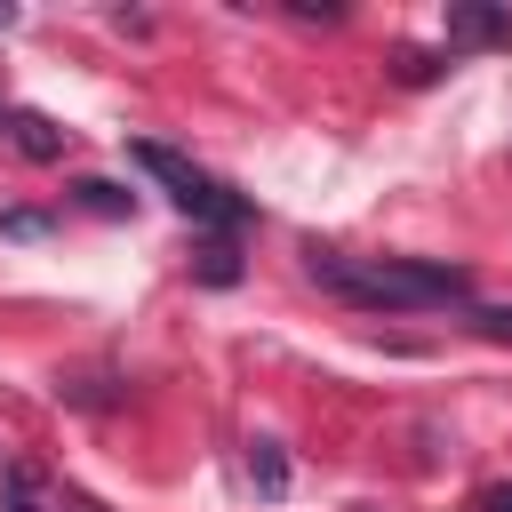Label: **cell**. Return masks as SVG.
I'll return each mask as SVG.
<instances>
[{"label":"cell","instance_id":"3957f363","mask_svg":"<svg viewBox=\"0 0 512 512\" xmlns=\"http://www.w3.org/2000/svg\"><path fill=\"white\" fill-rule=\"evenodd\" d=\"M512 40V8L496 0H448V48H504Z\"/></svg>","mask_w":512,"mask_h":512},{"label":"cell","instance_id":"7a4b0ae2","mask_svg":"<svg viewBox=\"0 0 512 512\" xmlns=\"http://www.w3.org/2000/svg\"><path fill=\"white\" fill-rule=\"evenodd\" d=\"M128 160H136L144 176H160L168 200H176L192 224H208V232H240V224H248V200H240L232 184H216L208 168H192L176 144H152V136H144V144H128Z\"/></svg>","mask_w":512,"mask_h":512},{"label":"cell","instance_id":"8fae6325","mask_svg":"<svg viewBox=\"0 0 512 512\" xmlns=\"http://www.w3.org/2000/svg\"><path fill=\"white\" fill-rule=\"evenodd\" d=\"M480 512H512V480H496V488L480 496Z\"/></svg>","mask_w":512,"mask_h":512},{"label":"cell","instance_id":"30bf717a","mask_svg":"<svg viewBox=\"0 0 512 512\" xmlns=\"http://www.w3.org/2000/svg\"><path fill=\"white\" fill-rule=\"evenodd\" d=\"M400 80H408V88H424V80H440V56H424V48H408V56H400Z\"/></svg>","mask_w":512,"mask_h":512},{"label":"cell","instance_id":"5b68a950","mask_svg":"<svg viewBox=\"0 0 512 512\" xmlns=\"http://www.w3.org/2000/svg\"><path fill=\"white\" fill-rule=\"evenodd\" d=\"M0 512H48L40 464H8V472H0Z\"/></svg>","mask_w":512,"mask_h":512},{"label":"cell","instance_id":"8992f818","mask_svg":"<svg viewBox=\"0 0 512 512\" xmlns=\"http://www.w3.org/2000/svg\"><path fill=\"white\" fill-rule=\"evenodd\" d=\"M72 200H80L88 216H128V208H136V192H120L112 176H80V184H72Z\"/></svg>","mask_w":512,"mask_h":512},{"label":"cell","instance_id":"52a82bcc","mask_svg":"<svg viewBox=\"0 0 512 512\" xmlns=\"http://www.w3.org/2000/svg\"><path fill=\"white\" fill-rule=\"evenodd\" d=\"M248 480H256V496H280V488H288V456H280V440H248Z\"/></svg>","mask_w":512,"mask_h":512},{"label":"cell","instance_id":"4fadbf2b","mask_svg":"<svg viewBox=\"0 0 512 512\" xmlns=\"http://www.w3.org/2000/svg\"><path fill=\"white\" fill-rule=\"evenodd\" d=\"M8 24H16V8H8V0H0V32H8Z\"/></svg>","mask_w":512,"mask_h":512},{"label":"cell","instance_id":"6da1fadb","mask_svg":"<svg viewBox=\"0 0 512 512\" xmlns=\"http://www.w3.org/2000/svg\"><path fill=\"white\" fill-rule=\"evenodd\" d=\"M304 272L360 304V312H440V304H464L472 296V272L464 264H440V256H344V248H304Z\"/></svg>","mask_w":512,"mask_h":512},{"label":"cell","instance_id":"9c48e42d","mask_svg":"<svg viewBox=\"0 0 512 512\" xmlns=\"http://www.w3.org/2000/svg\"><path fill=\"white\" fill-rule=\"evenodd\" d=\"M56 216L48 208H0V240H48Z\"/></svg>","mask_w":512,"mask_h":512},{"label":"cell","instance_id":"5bb4252c","mask_svg":"<svg viewBox=\"0 0 512 512\" xmlns=\"http://www.w3.org/2000/svg\"><path fill=\"white\" fill-rule=\"evenodd\" d=\"M0 128H8V104H0Z\"/></svg>","mask_w":512,"mask_h":512},{"label":"cell","instance_id":"7c38bea8","mask_svg":"<svg viewBox=\"0 0 512 512\" xmlns=\"http://www.w3.org/2000/svg\"><path fill=\"white\" fill-rule=\"evenodd\" d=\"M480 328L488 336H512V312H480Z\"/></svg>","mask_w":512,"mask_h":512},{"label":"cell","instance_id":"277c9868","mask_svg":"<svg viewBox=\"0 0 512 512\" xmlns=\"http://www.w3.org/2000/svg\"><path fill=\"white\" fill-rule=\"evenodd\" d=\"M8 144H16L24 160H40V168H48V160H64L72 128H56L48 112H8Z\"/></svg>","mask_w":512,"mask_h":512},{"label":"cell","instance_id":"ba28073f","mask_svg":"<svg viewBox=\"0 0 512 512\" xmlns=\"http://www.w3.org/2000/svg\"><path fill=\"white\" fill-rule=\"evenodd\" d=\"M192 272H200V280H208V288H232V280H240V248H232V240H208V248H200V264H192Z\"/></svg>","mask_w":512,"mask_h":512}]
</instances>
